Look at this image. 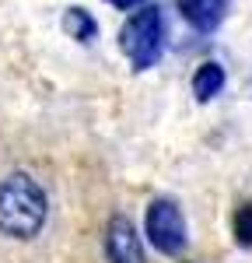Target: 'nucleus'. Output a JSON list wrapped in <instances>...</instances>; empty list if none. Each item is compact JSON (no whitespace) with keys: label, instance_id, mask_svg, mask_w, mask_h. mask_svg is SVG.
<instances>
[{"label":"nucleus","instance_id":"nucleus-1","mask_svg":"<svg viewBox=\"0 0 252 263\" xmlns=\"http://www.w3.org/2000/svg\"><path fill=\"white\" fill-rule=\"evenodd\" d=\"M49 203L42 186L25 172L0 179V232L7 239H35L46 224Z\"/></svg>","mask_w":252,"mask_h":263},{"label":"nucleus","instance_id":"nucleus-2","mask_svg":"<svg viewBox=\"0 0 252 263\" xmlns=\"http://www.w3.org/2000/svg\"><path fill=\"white\" fill-rule=\"evenodd\" d=\"M119 49L133 70H151L165 53V14L161 7L144 4L137 7L119 28Z\"/></svg>","mask_w":252,"mask_h":263},{"label":"nucleus","instance_id":"nucleus-3","mask_svg":"<svg viewBox=\"0 0 252 263\" xmlns=\"http://www.w3.org/2000/svg\"><path fill=\"white\" fill-rule=\"evenodd\" d=\"M144 232H147V239H151V246H154L161 256H182L186 246H189L186 218H182L179 203L168 200V197H158V200L147 203Z\"/></svg>","mask_w":252,"mask_h":263},{"label":"nucleus","instance_id":"nucleus-4","mask_svg":"<svg viewBox=\"0 0 252 263\" xmlns=\"http://www.w3.org/2000/svg\"><path fill=\"white\" fill-rule=\"evenodd\" d=\"M105 256L109 263H147L144 260V242L137 235L133 221L126 214H112L105 228Z\"/></svg>","mask_w":252,"mask_h":263},{"label":"nucleus","instance_id":"nucleus-5","mask_svg":"<svg viewBox=\"0 0 252 263\" xmlns=\"http://www.w3.org/2000/svg\"><path fill=\"white\" fill-rule=\"evenodd\" d=\"M179 14L186 18V25L200 35H210L221 28V21L228 18V0H175Z\"/></svg>","mask_w":252,"mask_h":263},{"label":"nucleus","instance_id":"nucleus-6","mask_svg":"<svg viewBox=\"0 0 252 263\" xmlns=\"http://www.w3.org/2000/svg\"><path fill=\"white\" fill-rule=\"evenodd\" d=\"M224 67L221 63H214V60H207V63H200L196 67V74H193V95H196V102H214L221 91H224Z\"/></svg>","mask_w":252,"mask_h":263},{"label":"nucleus","instance_id":"nucleus-7","mask_svg":"<svg viewBox=\"0 0 252 263\" xmlns=\"http://www.w3.org/2000/svg\"><path fill=\"white\" fill-rule=\"evenodd\" d=\"M63 32L77 42H95L98 39V21L91 18V11H84V7H67L63 11Z\"/></svg>","mask_w":252,"mask_h":263},{"label":"nucleus","instance_id":"nucleus-8","mask_svg":"<svg viewBox=\"0 0 252 263\" xmlns=\"http://www.w3.org/2000/svg\"><path fill=\"white\" fill-rule=\"evenodd\" d=\"M231 232H235V242L252 249V200L238 203L235 214H231Z\"/></svg>","mask_w":252,"mask_h":263},{"label":"nucleus","instance_id":"nucleus-9","mask_svg":"<svg viewBox=\"0 0 252 263\" xmlns=\"http://www.w3.org/2000/svg\"><path fill=\"white\" fill-rule=\"evenodd\" d=\"M105 4H112L116 11H137V7H144L147 0H105Z\"/></svg>","mask_w":252,"mask_h":263}]
</instances>
